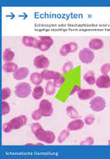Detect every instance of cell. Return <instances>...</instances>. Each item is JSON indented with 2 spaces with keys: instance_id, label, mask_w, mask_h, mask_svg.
<instances>
[{
  "instance_id": "obj_1",
  "label": "cell",
  "mask_w": 110,
  "mask_h": 159,
  "mask_svg": "<svg viewBox=\"0 0 110 159\" xmlns=\"http://www.w3.org/2000/svg\"><path fill=\"white\" fill-rule=\"evenodd\" d=\"M14 93L19 98H26L32 93L31 86L28 83H20L15 87Z\"/></svg>"
},
{
  "instance_id": "obj_2",
  "label": "cell",
  "mask_w": 110,
  "mask_h": 159,
  "mask_svg": "<svg viewBox=\"0 0 110 159\" xmlns=\"http://www.w3.org/2000/svg\"><path fill=\"white\" fill-rule=\"evenodd\" d=\"M89 106L94 112H102L106 107V100L102 97H94L91 99Z\"/></svg>"
},
{
  "instance_id": "obj_3",
  "label": "cell",
  "mask_w": 110,
  "mask_h": 159,
  "mask_svg": "<svg viewBox=\"0 0 110 159\" xmlns=\"http://www.w3.org/2000/svg\"><path fill=\"white\" fill-rule=\"evenodd\" d=\"M36 138L40 142H43L44 143L47 144H52L54 143L55 139H56V136L53 133V132L48 130H44L36 136Z\"/></svg>"
},
{
  "instance_id": "obj_4",
  "label": "cell",
  "mask_w": 110,
  "mask_h": 159,
  "mask_svg": "<svg viewBox=\"0 0 110 159\" xmlns=\"http://www.w3.org/2000/svg\"><path fill=\"white\" fill-rule=\"evenodd\" d=\"M39 109L42 113L43 117H50L52 116L53 112V107L52 102L47 100V99H44L41 100L39 102Z\"/></svg>"
},
{
  "instance_id": "obj_5",
  "label": "cell",
  "mask_w": 110,
  "mask_h": 159,
  "mask_svg": "<svg viewBox=\"0 0 110 159\" xmlns=\"http://www.w3.org/2000/svg\"><path fill=\"white\" fill-rule=\"evenodd\" d=\"M79 60L81 61L82 63L89 64V63H91L94 59V53L93 52V50L90 49L89 48H85L79 52Z\"/></svg>"
},
{
  "instance_id": "obj_6",
  "label": "cell",
  "mask_w": 110,
  "mask_h": 159,
  "mask_svg": "<svg viewBox=\"0 0 110 159\" xmlns=\"http://www.w3.org/2000/svg\"><path fill=\"white\" fill-rule=\"evenodd\" d=\"M8 123L13 130H17V129H20L24 125H26L28 123V118L25 115H20L18 117L12 118Z\"/></svg>"
},
{
  "instance_id": "obj_7",
  "label": "cell",
  "mask_w": 110,
  "mask_h": 159,
  "mask_svg": "<svg viewBox=\"0 0 110 159\" xmlns=\"http://www.w3.org/2000/svg\"><path fill=\"white\" fill-rule=\"evenodd\" d=\"M49 60L47 57H45L44 55H39L37 57H34V64L37 68L40 69H47L49 66Z\"/></svg>"
},
{
  "instance_id": "obj_8",
  "label": "cell",
  "mask_w": 110,
  "mask_h": 159,
  "mask_svg": "<svg viewBox=\"0 0 110 159\" xmlns=\"http://www.w3.org/2000/svg\"><path fill=\"white\" fill-rule=\"evenodd\" d=\"M95 84L99 89H109L110 77L108 74H102L96 79Z\"/></svg>"
},
{
  "instance_id": "obj_9",
  "label": "cell",
  "mask_w": 110,
  "mask_h": 159,
  "mask_svg": "<svg viewBox=\"0 0 110 159\" xmlns=\"http://www.w3.org/2000/svg\"><path fill=\"white\" fill-rule=\"evenodd\" d=\"M39 40L37 39L36 38L32 36H24L22 39V43L24 46L29 48H38Z\"/></svg>"
},
{
  "instance_id": "obj_10",
  "label": "cell",
  "mask_w": 110,
  "mask_h": 159,
  "mask_svg": "<svg viewBox=\"0 0 110 159\" xmlns=\"http://www.w3.org/2000/svg\"><path fill=\"white\" fill-rule=\"evenodd\" d=\"M84 124L85 123H84V120L79 119V118H76V119L71 121L70 123H68V126H67V128L69 131H78L84 128Z\"/></svg>"
},
{
  "instance_id": "obj_11",
  "label": "cell",
  "mask_w": 110,
  "mask_h": 159,
  "mask_svg": "<svg viewBox=\"0 0 110 159\" xmlns=\"http://www.w3.org/2000/svg\"><path fill=\"white\" fill-rule=\"evenodd\" d=\"M61 75V73L55 72L53 70H48V69H44L41 72V76L44 80H47V81H50V80H54L55 78H57L58 77Z\"/></svg>"
},
{
  "instance_id": "obj_12",
  "label": "cell",
  "mask_w": 110,
  "mask_h": 159,
  "mask_svg": "<svg viewBox=\"0 0 110 159\" xmlns=\"http://www.w3.org/2000/svg\"><path fill=\"white\" fill-rule=\"evenodd\" d=\"M95 91L94 89H81L78 93V97L81 100H89L94 98Z\"/></svg>"
},
{
  "instance_id": "obj_13",
  "label": "cell",
  "mask_w": 110,
  "mask_h": 159,
  "mask_svg": "<svg viewBox=\"0 0 110 159\" xmlns=\"http://www.w3.org/2000/svg\"><path fill=\"white\" fill-rule=\"evenodd\" d=\"M29 74V68L23 67V68H19L15 73H13V78L16 80H23L24 78H26Z\"/></svg>"
},
{
  "instance_id": "obj_14",
  "label": "cell",
  "mask_w": 110,
  "mask_h": 159,
  "mask_svg": "<svg viewBox=\"0 0 110 159\" xmlns=\"http://www.w3.org/2000/svg\"><path fill=\"white\" fill-rule=\"evenodd\" d=\"M103 41L100 39H93L89 43V47L91 50H99L103 48Z\"/></svg>"
},
{
  "instance_id": "obj_15",
  "label": "cell",
  "mask_w": 110,
  "mask_h": 159,
  "mask_svg": "<svg viewBox=\"0 0 110 159\" xmlns=\"http://www.w3.org/2000/svg\"><path fill=\"white\" fill-rule=\"evenodd\" d=\"M3 69L5 73H15L16 71L18 69V65L13 62H5L3 63Z\"/></svg>"
},
{
  "instance_id": "obj_16",
  "label": "cell",
  "mask_w": 110,
  "mask_h": 159,
  "mask_svg": "<svg viewBox=\"0 0 110 159\" xmlns=\"http://www.w3.org/2000/svg\"><path fill=\"white\" fill-rule=\"evenodd\" d=\"M45 93V90L44 89L42 86H36L34 89L33 92H32V96L34 98V99H36V100H39L43 98L44 96V93Z\"/></svg>"
},
{
  "instance_id": "obj_17",
  "label": "cell",
  "mask_w": 110,
  "mask_h": 159,
  "mask_svg": "<svg viewBox=\"0 0 110 159\" xmlns=\"http://www.w3.org/2000/svg\"><path fill=\"white\" fill-rule=\"evenodd\" d=\"M43 78L41 76V73H33L30 75V81L33 84H34L35 86H39L42 84Z\"/></svg>"
},
{
  "instance_id": "obj_18",
  "label": "cell",
  "mask_w": 110,
  "mask_h": 159,
  "mask_svg": "<svg viewBox=\"0 0 110 159\" xmlns=\"http://www.w3.org/2000/svg\"><path fill=\"white\" fill-rule=\"evenodd\" d=\"M84 79L85 80L87 84L89 85H94L96 83V78H95L94 71H89L87 72L84 76Z\"/></svg>"
},
{
  "instance_id": "obj_19",
  "label": "cell",
  "mask_w": 110,
  "mask_h": 159,
  "mask_svg": "<svg viewBox=\"0 0 110 159\" xmlns=\"http://www.w3.org/2000/svg\"><path fill=\"white\" fill-rule=\"evenodd\" d=\"M45 93L48 95V96H53L54 95L55 92H56V87H55L53 82L48 81V83L45 85Z\"/></svg>"
},
{
  "instance_id": "obj_20",
  "label": "cell",
  "mask_w": 110,
  "mask_h": 159,
  "mask_svg": "<svg viewBox=\"0 0 110 159\" xmlns=\"http://www.w3.org/2000/svg\"><path fill=\"white\" fill-rule=\"evenodd\" d=\"M14 52L10 48H5L3 50V59L4 62H12L14 58Z\"/></svg>"
},
{
  "instance_id": "obj_21",
  "label": "cell",
  "mask_w": 110,
  "mask_h": 159,
  "mask_svg": "<svg viewBox=\"0 0 110 159\" xmlns=\"http://www.w3.org/2000/svg\"><path fill=\"white\" fill-rule=\"evenodd\" d=\"M66 112L69 117L73 118V119H76L79 117V113L78 112V110L75 109L73 106H68L66 108Z\"/></svg>"
},
{
  "instance_id": "obj_22",
  "label": "cell",
  "mask_w": 110,
  "mask_h": 159,
  "mask_svg": "<svg viewBox=\"0 0 110 159\" xmlns=\"http://www.w3.org/2000/svg\"><path fill=\"white\" fill-rule=\"evenodd\" d=\"M69 134H70V131L68 130V128L67 129H64L59 133V135L58 137V142L59 143H63V142L66 141V139L69 137Z\"/></svg>"
},
{
  "instance_id": "obj_23",
  "label": "cell",
  "mask_w": 110,
  "mask_h": 159,
  "mask_svg": "<svg viewBox=\"0 0 110 159\" xmlns=\"http://www.w3.org/2000/svg\"><path fill=\"white\" fill-rule=\"evenodd\" d=\"M43 130H44V128H43L42 125H41L40 123H38V122H36V123H34L31 125L32 133H34L35 137H36L38 134H39V133H41Z\"/></svg>"
},
{
  "instance_id": "obj_24",
  "label": "cell",
  "mask_w": 110,
  "mask_h": 159,
  "mask_svg": "<svg viewBox=\"0 0 110 159\" xmlns=\"http://www.w3.org/2000/svg\"><path fill=\"white\" fill-rule=\"evenodd\" d=\"M71 52V49H70V46H69V43H65V44H63L60 48V51H59V53L62 57H66V56H68L69 53Z\"/></svg>"
},
{
  "instance_id": "obj_25",
  "label": "cell",
  "mask_w": 110,
  "mask_h": 159,
  "mask_svg": "<svg viewBox=\"0 0 110 159\" xmlns=\"http://www.w3.org/2000/svg\"><path fill=\"white\" fill-rule=\"evenodd\" d=\"M65 81L66 78L61 74L59 77H58L57 78H55L54 80H53V84H54L56 88H58V89H59V88H61V87L63 86V84L65 83Z\"/></svg>"
},
{
  "instance_id": "obj_26",
  "label": "cell",
  "mask_w": 110,
  "mask_h": 159,
  "mask_svg": "<svg viewBox=\"0 0 110 159\" xmlns=\"http://www.w3.org/2000/svg\"><path fill=\"white\" fill-rule=\"evenodd\" d=\"M50 48H51V46L48 43L44 42L42 40H39V45H38V49H39L42 52H45V51H48V50Z\"/></svg>"
},
{
  "instance_id": "obj_27",
  "label": "cell",
  "mask_w": 110,
  "mask_h": 159,
  "mask_svg": "<svg viewBox=\"0 0 110 159\" xmlns=\"http://www.w3.org/2000/svg\"><path fill=\"white\" fill-rule=\"evenodd\" d=\"M73 69V63L70 61H68L67 63H65L63 65V73H68V72H70Z\"/></svg>"
},
{
  "instance_id": "obj_28",
  "label": "cell",
  "mask_w": 110,
  "mask_h": 159,
  "mask_svg": "<svg viewBox=\"0 0 110 159\" xmlns=\"http://www.w3.org/2000/svg\"><path fill=\"white\" fill-rule=\"evenodd\" d=\"M10 112V106L6 101H3L2 102V115H7Z\"/></svg>"
},
{
  "instance_id": "obj_29",
  "label": "cell",
  "mask_w": 110,
  "mask_h": 159,
  "mask_svg": "<svg viewBox=\"0 0 110 159\" xmlns=\"http://www.w3.org/2000/svg\"><path fill=\"white\" fill-rule=\"evenodd\" d=\"M11 96V90L8 88H4L2 89V100L5 101L6 99L8 98Z\"/></svg>"
},
{
  "instance_id": "obj_30",
  "label": "cell",
  "mask_w": 110,
  "mask_h": 159,
  "mask_svg": "<svg viewBox=\"0 0 110 159\" xmlns=\"http://www.w3.org/2000/svg\"><path fill=\"white\" fill-rule=\"evenodd\" d=\"M94 121H95L94 116L93 114H89L84 117V122L85 124H87V125H92L93 123H94Z\"/></svg>"
},
{
  "instance_id": "obj_31",
  "label": "cell",
  "mask_w": 110,
  "mask_h": 159,
  "mask_svg": "<svg viewBox=\"0 0 110 159\" xmlns=\"http://www.w3.org/2000/svg\"><path fill=\"white\" fill-rule=\"evenodd\" d=\"M43 117L42 113L40 112L39 109H36L34 110V112H32V117H33V119L35 121H39V119H41V117Z\"/></svg>"
},
{
  "instance_id": "obj_32",
  "label": "cell",
  "mask_w": 110,
  "mask_h": 159,
  "mask_svg": "<svg viewBox=\"0 0 110 159\" xmlns=\"http://www.w3.org/2000/svg\"><path fill=\"white\" fill-rule=\"evenodd\" d=\"M94 143V139L93 137H89L87 138L85 140L82 141L80 143V145H87V146H90V145H93Z\"/></svg>"
},
{
  "instance_id": "obj_33",
  "label": "cell",
  "mask_w": 110,
  "mask_h": 159,
  "mask_svg": "<svg viewBox=\"0 0 110 159\" xmlns=\"http://www.w3.org/2000/svg\"><path fill=\"white\" fill-rule=\"evenodd\" d=\"M100 71H101V73H102V74H108V73L110 72V63H104V64L102 65V67H101Z\"/></svg>"
},
{
  "instance_id": "obj_34",
  "label": "cell",
  "mask_w": 110,
  "mask_h": 159,
  "mask_svg": "<svg viewBox=\"0 0 110 159\" xmlns=\"http://www.w3.org/2000/svg\"><path fill=\"white\" fill-rule=\"evenodd\" d=\"M39 40H42L44 42L47 43L50 46H52L53 44V39L50 36H40Z\"/></svg>"
},
{
  "instance_id": "obj_35",
  "label": "cell",
  "mask_w": 110,
  "mask_h": 159,
  "mask_svg": "<svg viewBox=\"0 0 110 159\" xmlns=\"http://www.w3.org/2000/svg\"><path fill=\"white\" fill-rule=\"evenodd\" d=\"M3 130L4 133H10L11 131L13 130V129H12V128H11L9 123H5L3 124Z\"/></svg>"
},
{
  "instance_id": "obj_36",
  "label": "cell",
  "mask_w": 110,
  "mask_h": 159,
  "mask_svg": "<svg viewBox=\"0 0 110 159\" xmlns=\"http://www.w3.org/2000/svg\"><path fill=\"white\" fill-rule=\"evenodd\" d=\"M68 43H69V46H70L71 52H76L77 49L79 48V45H78V43H76L75 42H70Z\"/></svg>"
},
{
  "instance_id": "obj_37",
  "label": "cell",
  "mask_w": 110,
  "mask_h": 159,
  "mask_svg": "<svg viewBox=\"0 0 110 159\" xmlns=\"http://www.w3.org/2000/svg\"><path fill=\"white\" fill-rule=\"evenodd\" d=\"M80 90H81V89H80V87H79V85H74V86L73 87L72 90L70 91V93H69V96H72V95H73L74 93H78Z\"/></svg>"
},
{
  "instance_id": "obj_38",
  "label": "cell",
  "mask_w": 110,
  "mask_h": 159,
  "mask_svg": "<svg viewBox=\"0 0 110 159\" xmlns=\"http://www.w3.org/2000/svg\"><path fill=\"white\" fill-rule=\"evenodd\" d=\"M44 143H37V144H35V146H44Z\"/></svg>"
},
{
  "instance_id": "obj_39",
  "label": "cell",
  "mask_w": 110,
  "mask_h": 159,
  "mask_svg": "<svg viewBox=\"0 0 110 159\" xmlns=\"http://www.w3.org/2000/svg\"><path fill=\"white\" fill-rule=\"evenodd\" d=\"M26 146H35V144H34V143H27Z\"/></svg>"
},
{
  "instance_id": "obj_40",
  "label": "cell",
  "mask_w": 110,
  "mask_h": 159,
  "mask_svg": "<svg viewBox=\"0 0 110 159\" xmlns=\"http://www.w3.org/2000/svg\"><path fill=\"white\" fill-rule=\"evenodd\" d=\"M108 145H109V146H110V140H109V141H108Z\"/></svg>"
}]
</instances>
